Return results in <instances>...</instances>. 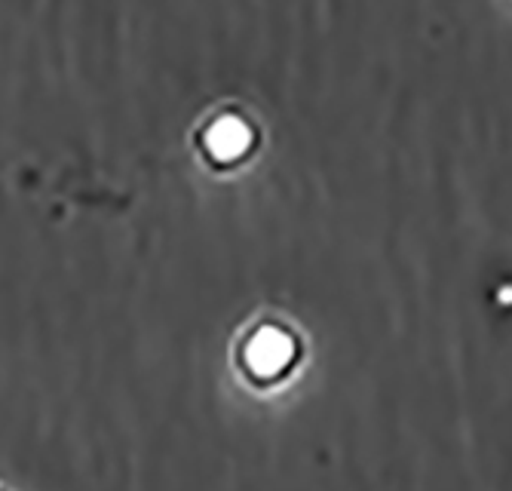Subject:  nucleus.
<instances>
[{
    "label": "nucleus",
    "instance_id": "nucleus-1",
    "mask_svg": "<svg viewBox=\"0 0 512 491\" xmlns=\"http://www.w3.org/2000/svg\"><path fill=\"white\" fill-rule=\"evenodd\" d=\"M298 356H301V344L289 329L264 323L243 344V369L255 381L273 384L283 381L298 366Z\"/></svg>",
    "mask_w": 512,
    "mask_h": 491
},
{
    "label": "nucleus",
    "instance_id": "nucleus-2",
    "mask_svg": "<svg viewBox=\"0 0 512 491\" xmlns=\"http://www.w3.org/2000/svg\"><path fill=\"white\" fill-rule=\"evenodd\" d=\"M252 145V129L246 120L227 114V117H218L209 129H206V148L215 160L221 163H230L237 160L249 151Z\"/></svg>",
    "mask_w": 512,
    "mask_h": 491
}]
</instances>
